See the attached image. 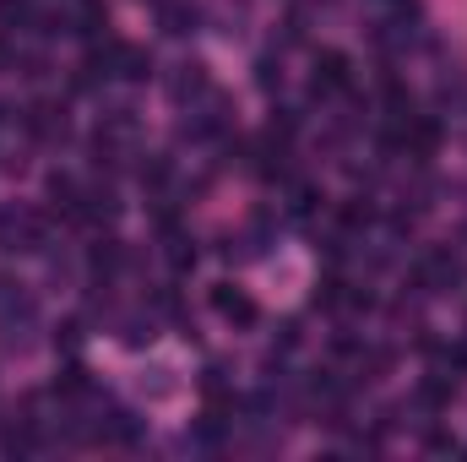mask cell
<instances>
[{
    "label": "cell",
    "instance_id": "cell-1",
    "mask_svg": "<svg viewBox=\"0 0 467 462\" xmlns=\"http://www.w3.org/2000/svg\"><path fill=\"white\" fill-rule=\"evenodd\" d=\"M0 250H11V256L44 250V218L33 207H5L0 213Z\"/></svg>",
    "mask_w": 467,
    "mask_h": 462
},
{
    "label": "cell",
    "instance_id": "cell-2",
    "mask_svg": "<svg viewBox=\"0 0 467 462\" xmlns=\"http://www.w3.org/2000/svg\"><path fill=\"white\" fill-rule=\"evenodd\" d=\"M33 321V299L22 294V283H0V332L16 338V327Z\"/></svg>",
    "mask_w": 467,
    "mask_h": 462
},
{
    "label": "cell",
    "instance_id": "cell-3",
    "mask_svg": "<svg viewBox=\"0 0 467 462\" xmlns=\"http://www.w3.org/2000/svg\"><path fill=\"white\" fill-rule=\"evenodd\" d=\"M457 272H462V267H457V256H451V250H430V256L419 261V278H424L430 289H451V283H457Z\"/></svg>",
    "mask_w": 467,
    "mask_h": 462
},
{
    "label": "cell",
    "instance_id": "cell-4",
    "mask_svg": "<svg viewBox=\"0 0 467 462\" xmlns=\"http://www.w3.org/2000/svg\"><path fill=\"white\" fill-rule=\"evenodd\" d=\"M213 305H218V316H229V321H239V327H250V321H255V305H250V294H244V289H234V283L213 289Z\"/></svg>",
    "mask_w": 467,
    "mask_h": 462
},
{
    "label": "cell",
    "instance_id": "cell-5",
    "mask_svg": "<svg viewBox=\"0 0 467 462\" xmlns=\"http://www.w3.org/2000/svg\"><path fill=\"white\" fill-rule=\"evenodd\" d=\"M343 88H348V60L327 49V55L316 60V93H343Z\"/></svg>",
    "mask_w": 467,
    "mask_h": 462
},
{
    "label": "cell",
    "instance_id": "cell-6",
    "mask_svg": "<svg viewBox=\"0 0 467 462\" xmlns=\"http://www.w3.org/2000/svg\"><path fill=\"white\" fill-rule=\"evenodd\" d=\"M27 16H33V0H0V27L27 22Z\"/></svg>",
    "mask_w": 467,
    "mask_h": 462
},
{
    "label": "cell",
    "instance_id": "cell-7",
    "mask_svg": "<svg viewBox=\"0 0 467 462\" xmlns=\"http://www.w3.org/2000/svg\"><path fill=\"white\" fill-rule=\"evenodd\" d=\"M343 299H348V294H343V283H337V278H327V283L316 289V305H327V310H337Z\"/></svg>",
    "mask_w": 467,
    "mask_h": 462
},
{
    "label": "cell",
    "instance_id": "cell-8",
    "mask_svg": "<svg viewBox=\"0 0 467 462\" xmlns=\"http://www.w3.org/2000/svg\"><path fill=\"white\" fill-rule=\"evenodd\" d=\"M261 88H266V93H272V88H283V71H277L272 60H261Z\"/></svg>",
    "mask_w": 467,
    "mask_h": 462
},
{
    "label": "cell",
    "instance_id": "cell-9",
    "mask_svg": "<svg viewBox=\"0 0 467 462\" xmlns=\"http://www.w3.org/2000/svg\"><path fill=\"white\" fill-rule=\"evenodd\" d=\"M5 66H11V49H5V44H0V71H5Z\"/></svg>",
    "mask_w": 467,
    "mask_h": 462
}]
</instances>
